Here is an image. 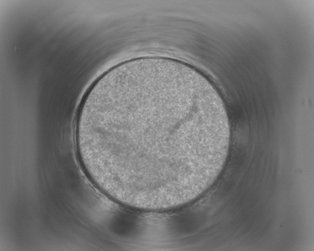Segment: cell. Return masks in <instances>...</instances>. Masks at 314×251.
I'll return each mask as SVG.
<instances>
[{"label": "cell", "mask_w": 314, "mask_h": 251, "mask_svg": "<svg viewBox=\"0 0 314 251\" xmlns=\"http://www.w3.org/2000/svg\"><path fill=\"white\" fill-rule=\"evenodd\" d=\"M92 182L125 207L161 211L197 198L228 154L223 101L198 74L149 64L118 72L83 97L75 122Z\"/></svg>", "instance_id": "cell-1"}]
</instances>
